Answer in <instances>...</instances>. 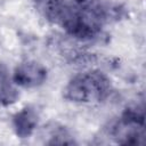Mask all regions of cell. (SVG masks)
Here are the masks:
<instances>
[{"label":"cell","instance_id":"3","mask_svg":"<svg viewBox=\"0 0 146 146\" xmlns=\"http://www.w3.org/2000/svg\"><path fill=\"white\" fill-rule=\"evenodd\" d=\"M111 135L119 144L143 145L145 143L143 106L127 108L113 124Z\"/></svg>","mask_w":146,"mask_h":146},{"label":"cell","instance_id":"2","mask_svg":"<svg viewBox=\"0 0 146 146\" xmlns=\"http://www.w3.org/2000/svg\"><path fill=\"white\" fill-rule=\"evenodd\" d=\"M113 90L111 79L99 70L73 75L63 89V97L75 104H97L106 100Z\"/></svg>","mask_w":146,"mask_h":146},{"label":"cell","instance_id":"6","mask_svg":"<svg viewBox=\"0 0 146 146\" xmlns=\"http://www.w3.org/2000/svg\"><path fill=\"white\" fill-rule=\"evenodd\" d=\"M19 98L18 87L8 70L0 65V106H10Z\"/></svg>","mask_w":146,"mask_h":146},{"label":"cell","instance_id":"4","mask_svg":"<svg viewBox=\"0 0 146 146\" xmlns=\"http://www.w3.org/2000/svg\"><path fill=\"white\" fill-rule=\"evenodd\" d=\"M11 76L17 87L33 89L42 86L47 81L48 71L39 62L24 60L15 67Z\"/></svg>","mask_w":146,"mask_h":146},{"label":"cell","instance_id":"1","mask_svg":"<svg viewBox=\"0 0 146 146\" xmlns=\"http://www.w3.org/2000/svg\"><path fill=\"white\" fill-rule=\"evenodd\" d=\"M38 13L78 40L98 36L111 17L100 0H33Z\"/></svg>","mask_w":146,"mask_h":146},{"label":"cell","instance_id":"5","mask_svg":"<svg viewBox=\"0 0 146 146\" xmlns=\"http://www.w3.org/2000/svg\"><path fill=\"white\" fill-rule=\"evenodd\" d=\"M39 123V114L35 108L26 106L13 116V128L19 138H29L33 135Z\"/></svg>","mask_w":146,"mask_h":146}]
</instances>
